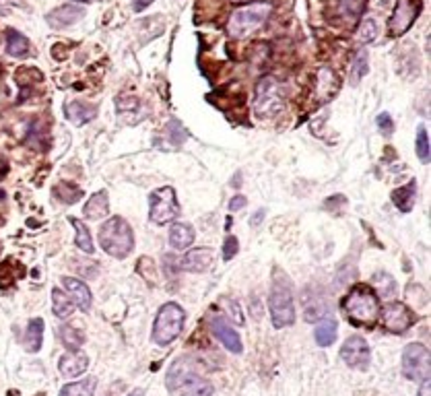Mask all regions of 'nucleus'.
Listing matches in <instances>:
<instances>
[{
    "instance_id": "obj_8",
    "label": "nucleus",
    "mask_w": 431,
    "mask_h": 396,
    "mask_svg": "<svg viewBox=\"0 0 431 396\" xmlns=\"http://www.w3.org/2000/svg\"><path fill=\"white\" fill-rule=\"evenodd\" d=\"M180 202L172 186H161L149 194V221L155 225H167L180 215Z\"/></svg>"
},
{
    "instance_id": "obj_26",
    "label": "nucleus",
    "mask_w": 431,
    "mask_h": 396,
    "mask_svg": "<svg viewBox=\"0 0 431 396\" xmlns=\"http://www.w3.org/2000/svg\"><path fill=\"white\" fill-rule=\"evenodd\" d=\"M31 52V41L27 36H23L19 31L11 29L6 33V54L13 58H25Z\"/></svg>"
},
{
    "instance_id": "obj_13",
    "label": "nucleus",
    "mask_w": 431,
    "mask_h": 396,
    "mask_svg": "<svg viewBox=\"0 0 431 396\" xmlns=\"http://www.w3.org/2000/svg\"><path fill=\"white\" fill-rule=\"evenodd\" d=\"M209 326H211L213 337H215L227 351H232L235 355H239V353L244 351V345H242V338L237 335V330H234V328L229 326V322H227L225 318L219 316V314H213V316L209 318Z\"/></svg>"
},
{
    "instance_id": "obj_22",
    "label": "nucleus",
    "mask_w": 431,
    "mask_h": 396,
    "mask_svg": "<svg viewBox=\"0 0 431 396\" xmlns=\"http://www.w3.org/2000/svg\"><path fill=\"white\" fill-rule=\"evenodd\" d=\"M192 241H194V229H192V225H188V223H176V225H172V229H170V246L177 250V252H184V250H188L190 246H192Z\"/></svg>"
},
{
    "instance_id": "obj_39",
    "label": "nucleus",
    "mask_w": 431,
    "mask_h": 396,
    "mask_svg": "<svg viewBox=\"0 0 431 396\" xmlns=\"http://www.w3.org/2000/svg\"><path fill=\"white\" fill-rule=\"evenodd\" d=\"M237 250H239V241L235 236H227L225 238V244H223V260H232V258L237 254Z\"/></svg>"
},
{
    "instance_id": "obj_11",
    "label": "nucleus",
    "mask_w": 431,
    "mask_h": 396,
    "mask_svg": "<svg viewBox=\"0 0 431 396\" xmlns=\"http://www.w3.org/2000/svg\"><path fill=\"white\" fill-rule=\"evenodd\" d=\"M421 9H423V2H421V0H396V6H394V11H392L390 23H388V33H390V38H400V36H405L412 25H415V21H417L419 13H421Z\"/></svg>"
},
{
    "instance_id": "obj_5",
    "label": "nucleus",
    "mask_w": 431,
    "mask_h": 396,
    "mask_svg": "<svg viewBox=\"0 0 431 396\" xmlns=\"http://www.w3.org/2000/svg\"><path fill=\"white\" fill-rule=\"evenodd\" d=\"M271 11H273V6L269 2H252V4L237 9L227 23L229 36L235 40H244V38L252 36L271 17Z\"/></svg>"
},
{
    "instance_id": "obj_44",
    "label": "nucleus",
    "mask_w": 431,
    "mask_h": 396,
    "mask_svg": "<svg viewBox=\"0 0 431 396\" xmlns=\"http://www.w3.org/2000/svg\"><path fill=\"white\" fill-rule=\"evenodd\" d=\"M262 219H264V209H262V211H256V215L252 217V225H258Z\"/></svg>"
},
{
    "instance_id": "obj_7",
    "label": "nucleus",
    "mask_w": 431,
    "mask_h": 396,
    "mask_svg": "<svg viewBox=\"0 0 431 396\" xmlns=\"http://www.w3.org/2000/svg\"><path fill=\"white\" fill-rule=\"evenodd\" d=\"M285 108L283 85L274 77H262L256 83L254 112L258 118H274Z\"/></svg>"
},
{
    "instance_id": "obj_28",
    "label": "nucleus",
    "mask_w": 431,
    "mask_h": 396,
    "mask_svg": "<svg viewBox=\"0 0 431 396\" xmlns=\"http://www.w3.org/2000/svg\"><path fill=\"white\" fill-rule=\"evenodd\" d=\"M75 310V303L66 291H62L58 287L52 289V312L56 318H68Z\"/></svg>"
},
{
    "instance_id": "obj_41",
    "label": "nucleus",
    "mask_w": 431,
    "mask_h": 396,
    "mask_svg": "<svg viewBox=\"0 0 431 396\" xmlns=\"http://www.w3.org/2000/svg\"><path fill=\"white\" fill-rule=\"evenodd\" d=\"M246 207V197H242V194H237L229 200V211L235 213V211H239V209H244Z\"/></svg>"
},
{
    "instance_id": "obj_1",
    "label": "nucleus",
    "mask_w": 431,
    "mask_h": 396,
    "mask_svg": "<svg viewBox=\"0 0 431 396\" xmlns=\"http://www.w3.org/2000/svg\"><path fill=\"white\" fill-rule=\"evenodd\" d=\"M165 386L177 396H213V384L202 376L190 357H177L167 370Z\"/></svg>"
},
{
    "instance_id": "obj_9",
    "label": "nucleus",
    "mask_w": 431,
    "mask_h": 396,
    "mask_svg": "<svg viewBox=\"0 0 431 396\" xmlns=\"http://www.w3.org/2000/svg\"><path fill=\"white\" fill-rule=\"evenodd\" d=\"M403 376L411 382L430 377V349L421 343H409L403 351Z\"/></svg>"
},
{
    "instance_id": "obj_15",
    "label": "nucleus",
    "mask_w": 431,
    "mask_h": 396,
    "mask_svg": "<svg viewBox=\"0 0 431 396\" xmlns=\"http://www.w3.org/2000/svg\"><path fill=\"white\" fill-rule=\"evenodd\" d=\"M58 370L64 377L75 380V377L83 376L89 370V357L81 349H73V351H68V353L60 357Z\"/></svg>"
},
{
    "instance_id": "obj_45",
    "label": "nucleus",
    "mask_w": 431,
    "mask_h": 396,
    "mask_svg": "<svg viewBox=\"0 0 431 396\" xmlns=\"http://www.w3.org/2000/svg\"><path fill=\"white\" fill-rule=\"evenodd\" d=\"M128 396H142V390L138 388V390H135V392H130V395H128Z\"/></svg>"
},
{
    "instance_id": "obj_10",
    "label": "nucleus",
    "mask_w": 431,
    "mask_h": 396,
    "mask_svg": "<svg viewBox=\"0 0 431 396\" xmlns=\"http://www.w3.org/2000/svg\"><path fill=\"white\" fill-rule=\"evenodd\" d=\"M380 318L384 328L392 335H405L417 322V314L403 301L390 299L384 308H380Z\"/></svg>"
},
{
    "instance_id": "obj_37",
    "label": "nucleus",
    "mask_w": 431,
    "mask_h": 396,
    "mask_svg": "<svg viewBox=\"0 0 431 396\" xmlns=\"http://www.w3.org/2000/svg\"><path fill=\"white\" fill-rule=\"evenodd\" d=\"M221 306L225 308V312H227V316L234 320L237 326H242L244 324V316H242V308L235 303L234 299H229V297H225V299H221Z\"/></svg>"
},
{
    "instance_id": "obj_38",
    "label": "nucleus",
    "mask_w": 431,
    "mask_h": 396,
    "mask_svg": "<svg viewBox=\"0 0 431 396\" xmlns=\"http://www.w3.org/2000/svg\"><path fill=\"white\" fill-rule=\"evenodd\" d=\"M375 122H378V128H380V132H382L384 137H390L392 132H394V120L390 118L388 112H382Z\"/></svg>"
},
{
    "instance_id": "obj_3",
    "label": "nucleus",
    "mask_w": 431,
    "mask_h": 396,
    "mask_svg": "<svg viewBox=\"0 0 431 396\" xmlns=\"http://www.w3.org/2000/svg\"><path fill=\"white\" fill-rule=\"evenodd\" d=\"M99 246L108 256L124 260L135 250V231L130 223L120 215L108 219L99 229Z\"/></svg>"
},
{
    "instance_id": "obj_21",
    "label": "nucleus",
    "mask_w": 431,
    "mask_h": 396,
    "mask_svg": "<svg viewBox=\"0 0 431 396\" xmlns=\"http://www.w3.org/2000/svg\"><path fill=\"white\" fill-rule=\"evenodd\" d=\"M110 215V198H108V190H99L93 197L85 202L83 209V217L89 221H98V219H105Z\"/></svg>"
},
{
    "instance_id": "obj_30",
    "label": "nucleus",
    "mask_w": 431,
    "mask_h": 396,
    "mask_svg": "<svg viewBox=\"0 0 431 396\" xmlns=\"http://www.w3.org/2000/svg\"><path fill=\"white\" fill-rule=\"evenodd\" d=\"M58 337H60V340L64 343V347H66L68 351H73V349H81V345L85 343V335H83V330H78L77 326H73V324H64V326H60Z\"/></svg>"
},
{
    "instance_id": "obj_32",
    "label": "nucleus",
    "mask_w": 431,
    "mask_h": 396,
    "mask_svg": "<svg viewBox=\"0 0 431 396\" xmlns=\"http://www.w3.org/2000/svg\"><path fill=\"white\" fill-rule=\"evenodd\" d=\"M375 281V293L386 299H394L396 297V281L388 273H375L373 275Z\"/></svg>"
},
{
    "instance_id": "obj_36",
    "label": "nucleus",
    "mask_w": 431,
    "mask_h": 396,
    "mask_svg": "<svg viewBox=\"0 0 431 396\" xmlns=\"http://www.w3.org/2000/svg\"><path fill=\"white\" fill-rule=\"evenodd\" d=\"M375 38H378V23H375L372 17H368V19L359 25L357 40L361 41V43H370V41H373Z\"/></svg>"
},
{
    "instance_id": "obj_24",
    "label": "nucleus",
    "mask_w": 431,
    "mask_h": 396,
    "mask_svg": "<svg viewBox=\"0 0 431 396\" xmlns=\"http://www.w3.org/2000/svg\"><path fill=\"white\" fill-rule=\"evenodd\" d=\"M415 197H417V184H415V179H411L409 184H405L392 192V202L400 213H411L415 207Z\"/></svg>"
},
{
    "instance_id": "obj_6",
    "label": "nucleus",
    "mask_w": 431,
    "mask_h": 396,
    "mask_svg": "<svg viewBox=\"0 0 431 396\" xmlns=\"http://www.w3.org/2000/svg\"><path fill=\"white\" fill-rule=\"evenodd\" d=\"M184 322H186V312L180 303L176 301L163 303L153 322V343L161 347H167L170 343H174L184 330Z\"/></svg>"
},
{
    "instance_id": "obj_17",
    "label": "nucleus",
    "mask_w": 431,
    "mask_h": 396,
    "mask_svg": "<svg viewBox=\"0 0 431 396\" xmlns=\"http://www.w3.org/2000/svg\"><path fill=\"white\" fill-rule=\"evenodd\" d=\"M215 262V254L211 248H194L180 260V269L186 273H207Z\"/></svg>"
},
{
    "instance_id": "obj_35",
    "label": "nucleus",
    "mask_w": 431,
    "mask_h": 396,
    "mask_svg": "<svg viewBox=\"0 0 431 396\" xmlns=\"http://www.w3.org/2000/svg\"><path fill=\"white\" fill-rule=\"evenodd\" d=\"M415 147H417V157L421 159L423 163H430V135H427L425 126H419Z\"/></svg>"
},
{
    "instance_id": "obj_4",
    "label": "nucleus",
    "mask_w": 431,
    "mask_h": 396,
    "mask_svg": "<svg viewBox=\"0 0 431 396\" xmlns=\"http://www.w3.org/2000/svg\"><path fill=\"white\" fill-rule=\"evenodd\" d=\"M269 308H271V320H273V326L276 330L294 326V287H291L289 277L283 271H274V283L273 291H271V299H269Z\"/></svg>"
},
{
    "instance_id": "obj_23",
    "label": "nucleus",
    "mask_w": 431,
    "mask_h": 396,
    "mask_svg": "<svg viewBox=\"0 0 431 396\" xmlns=\"http://www.w3.org/2000/svg\"><path fill=\"white\" fill-rule=\"evenodd\" d=\"M336 337H338V326H336V322H334L333 318H322V320L316 324V328H313V340H316V345L322 347V349L334 345Z\"/></svg>"
},
{
    "instance_id": "obj_40",
    "label": "nucleus",
    "mask_w": 431,
    "mask_h": 396,
    "mask_svg": "<svg viewBox=\"0 0 431 396\" xmlns=\"http://www.w3.org/2000/svg\"><path fill=\"white\" fill-rule=\"evenodd\" d=\"M15 9H25L23 0H0V13L2 15H11Z\"/></svg>"
},
{
    "instance_id": "obj_25",
    "label": "nucleus",
    "mask_w": 431,
    "mask_h": 396,
    "mask_svg": "<svg viewBox=\"0 0 431 396\" xmlns=\"http://www.w3.org/2000/svg\"><path fill=\"white\" fill-rule=\"evenodd\" d=\"M43 345V320L41 318H33L27 324L25 337H23V347L29 353H38Z\"/></svg>"
},
{
    "instance_id": "obj_29",
    "label": "nucleus",
    "mask_w": 431,
    "mask_h": 396,
    "mask_svg": "<svg viewBox=\"0 0 431 396\" xmlns=\"http://www.w3.org/2000/svg\"><path fill=\"white\" fill-rule=\"evenodd\" d=\"M71 225L75 227L77 236H75V244H77L78 250H83L85 254H93L95 252V246H93V239H91V231L87 229V225L78 219H71Z\"/></svg>"
},
{
    "instance_id": "obj_19",
    "label": "nucleus",
    "mask_w": 431,
    "mask_h": 396,
    "mask_svg": "<svg viewBox=\"0 0 431 396\" xmlns=\"http://www.w3.org/2000/svg\"><path fill=\"white\" fill-rule=\"evenodd\" d=\"M98 112H99L98 105L87 103V101H68V103L64 105V114H66V118L71 120L75 126H83V124L91 122V120L98 116Z\"/></svg>"
},
{
    "instance_id": "obj_43",
    "label": "nucleus",
    "mask_w": 431,
    "mask_h": 396,
    "mask_svg": "<svg viewBox=\"0 0 431 396\" xmlns=\"http://www.w3.org/2000/svg\"><path fill=\"white\" fill-rule=\"evenodd\" d=\"M419 396H430V377L421 380V388H419Z\"/></svg>"
},
{
    "instance_id": "obj_31",
    "label": "nucleus",
    "mask_w": 431,
    "mask_h": 396,
    "mask_svg": "<svg viewBox=\"0 0 431 396\" xmlns=\"http://www.w3.org/2000/svg\"><path fill=\"white\" fill-rule=\"evenodd\" d=\"M54 197L64 204H75L83 197V188H78L73 182H60L58 186H54Z\"/></svg>"
},
{
    "instance_id": "obj_20",
    "label": "nucleus",
    "mask_w": 431,
    "mask_h": 396,
    "mask_svg": "<svg viewBox=\"0 0 431 396\" xmlns=\"http://www.w3.org/2000/svg\"><path fill=\"white\" fill-rule=\"evenodd\" d=\"M338 85H341V80L334 75V71H331L328 66H322L318 71V83H316V93H318L320 103L331 101V98L338 91Z\"/></svg>"
},
{
    "instance_id": "obj_2",
    "label": "nucleus",
    "mask_w": 431,
    "mask_h": 396,
    "mask_svg": "<svg viewBox=\"0 0 431 396\" xmlns=\"http://www.w3.org/2000/svg\"><path fill=\"white\" fill-rule=\"evenodd\" d=\"M343 312L353 326L373 328L380 320V299L370 285H353L343 299Z\"/></svg>"
},
{
    "instance_id": "obj_33",
    "label": "nucleus",
    "mask_w": 431,
    "mask_h": 396,
    "mask_svg": "<svg viewBox=\"0 0 431 396\" xmlns=\"http://www.w3.org/2000/svg\"><path fill=\"white\" fill-rule=\"evenodd\" d=\"M363 9H365V0H341L338 2V13L349 23H355L359 19Z\"/></svg>"
},
{
    "instance_id": "obj_46",
    "label": "nucleus",
    "mask_w": 431,
    "mask_h": 396,
    "mask_svg": "<svg viewBox=\"0 0 431 396\" xmlns=\"http://www.w3.org/2000/svg\"><path fill=\"white\" fill-rule=\"evenodd\" d=\"M75 2H98V0H75Z\"/></svg>"
},
{
    "instance_id": "obj_42",
    "label": "nucleus",
    "mask_w": 431,
    "mask_h": 396,
    "mask_svg": "<svg viewBox=\"0 0 431 396\" xmlns=\"http://www.w3.org/2000/svg\"><path fill=\"white\" fill-rule=\"evenodd\" d=\"M155 0H130V4H133V11L135 13H142V11H147V6H151Z\"/></svg>"
},
{
    "instance_id": "obj_16",
    "label": "nucleus",
    "mask_w": 431,
    "mask_h": 396,
    "mask_svg": "<svg viewBox=\"0 0 431 396\" xmlns=\"http://www.w3.org/2000/svg\"><path fill=\"white\" fill-rule=\"evenodd\" d=\"M83 17H85V9H81L77 4H62L58 9L50 11L46 21L52 29H66L78 23Z\"/></svg>"
},
{
    "instance_id": "obj_12",
    "label": "nucleus",
    "mask_w": 431,
    "mask_h": 396,
    "mask_svg": "<svg viewBox=\"0 0 431 396\" xmlns=\"http://www.w3.org/2000/svg\"><path fill=\"white\" fill-rule=\"evenodd\" d=\"M341 359L351 370L365 372V370H370V363H372V349H370V345H368L365 338L359 337V335H353V337H349L343 343Z\"/></svg>"
},
{
    "instance_id": "obj_34",
    "label": "nucleus",
    "mask_w": 431,
    "mask_h": 396,
    "mask_svg": "<svg viewBox=\"0 0 431 396\" xmlns=\"http://www.w3.org/2000/svg\"><path fill=\"white\" fill-rule=\"evenodd\" d=\"M370 66V58H368V52L365 50H359L355 54V60H353V68H351V85H357L359 80L363 79L368 75V68Z\"/></svg>"
},
{
    "instance_id": "obj_14",
    "label": "nucleus",
    "mask_w": 431,
    "mask_h": 396,
    "mask_svg": "<svg viewBox=\"0 0 431 396\" xmlns=\"http://www.w3.org/2000/svg\"><path fill=\"white\" fill-rule=\"evenodd\" d=\"M186 139H188V130L177 120H170L165 128L161 130L159 139L155 140V147L161 151H177L186 142Z\"/></svg>"
},
{
    "instance_id": "obj_27",
    "label": "nucleus",
    "mask_w": 431,
    "mask_h": 396,
    "mask_svg": "<svg viewBox=\"0 0 431 396\" xmlns=\"http://www.w3.org/2000/svg\"><path fill=\"white\" fill-rule=\"evenodd\" d=\"M95 388H98V377H85L81 382L66 384L60 390V396H95Z\"/></svg>"
},
{
    "instance_id": "obj_18",
    "label": "nucleus",
    "mask_w": 431,
    "mask_h": 396,
    "mask_svg": "<svg viewBox=\"0 0 431 396\" xmlns=\"http://www.w3.org/2000/svg\"><path fill=\"white\" fill-rule=\"evenodd\" d=\"M62 285H64V291L73 299L75 308H78L81 312H89L91 310L93 297H91V289L87 287V283H83L81 278L64 277L62 278Z\"/></svg>"
}]
</instances>
